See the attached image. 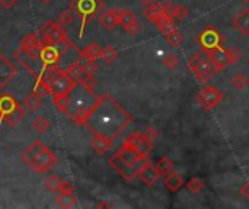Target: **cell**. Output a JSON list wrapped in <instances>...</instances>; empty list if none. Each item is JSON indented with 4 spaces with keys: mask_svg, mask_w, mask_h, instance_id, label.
<instances>
[{
    "mask_svg": "<svg viewBox=\"0 0 249 209\" xmlns=\"http://www.w3.org/2000/svg\"><path fill=\"white\" fill-rule=\"evenodd\" d=\"M133 121L130 113L109 95H101L96 105L86 116L83 127L92 134L117 138Z\"/></svg>",
    "mask_w": 249,
    "mask_h": 209,
    "instance_id": "6da1fadb",
    "label": "cell"
},
{
    "mask_svg": "<svg viewBox=\"0 0 249 209\" xmlns=\"http://www.w3.org/2000/svg\"><path fill=\"white\" fill-rule=\"evenodd\" d=\"M77 84V81L74 79H71L67 71L60 70L57 65L55 67H50L45 71L39 73L36 76V83L34 89H41L42 92L51 95V97H58V96H64L69 95L74 86Z\"/></svg>",
    "mask_w": 249,
    "mask_h": 209,
    "instance_id": "7a4b0ae2",
    "label": "cell"
},
{
    "mask_svg": "<svg viewBox=\"0 0 249 209\" xmlns=\"http://www.w3.org/2000/svg\"><path fill=\"white\" fill-rule=\"evenodd\" d=\"M69 97H70V106H69L67 116L77 125H83L86 116L96 105L99 96L93 93L92 87L83 83H77L74 89L69 93Z\"/></svg>",
    "mask_w": 249,
    "mask_h": 209,
    "instance_id": "3957f363",
    "label": "cell"
},
{
    "mask_svg": "<svg viewBox=\"0 0 249 209\" xmlns=\"http://www.w3.org/2000/svg\"><path fill=\"white\" fill-rule=\"evenodd\" d=\"M187 67L191 70V73L200 83H207L214 74L223 70L210 55L203 51L190 57L187 61Z\"/></svg>",
    "mask_w": 249,
    "mask_h": 209,
    "instance_id": "277c9868",
    "label": "cell"
},
{
    "mask_svg": "<svg viewBox=\"0 0 249 209\" xmlns=\"http://www.w3.org/2000/svg\"><path fill=\"white\" fill-rule=\"evenodd\" d=\"M25 116V108L10 95L0 93V128L3 124L13 128Z\"/></svg>",
    "mask_w": 249,
    "mask_h": 209,
    "instance_id": "5b68a950",
    "label": "cell"
},
{
    "mask_svg": "<svg viewBox=\"0 0 249 209\" xmlns=\"http://www.w3.org/2000/svg\"><path fill=\"white\" fill-rule=\"evenodd\" d=\"M70 9L80 17V29H79V38L83 36L86 25L90 19H93L98 13L104 9L102 0H73Z\"/></svg>",
    "mask_w": 249,
    "mask_h": 209,
    "instance_id": "8992f818",
    "label": "cell"
},
{
    "mask_svg": "<svg viewBox=\"0 0 249 209\" xmlns=\"http://www.w3.org/2000/svg\"><path fill=\"white\" fill-rule=\"evenodd\" d=\"M197 41L201 47V51H214V49L223 48V45H222L223 36L213 26H207L203 32H200Z\"/></svg>",
    "mask_w": 249,
    "mask_h": 209,
    "instance_id": "52a82bcc",
    "label": "cell"
},
{
    "mask_svg": "<svg viewBox=\"0 0 249 209\" xmlns=\"http://www.w3.org/2000/svg\"><path fill=\"white\" fill-rule=\"evenodd\" d=\"M108 164H109V167H111L112 170H115L125 182H133V180L137 177V167H134V166H131L130 163H127V161L121 157V154H120L118 151L114 153V154L109 157Z\"/></svg>",
    "mask_w": 249,
    "mask_h": 209,
    "instance_id": "ba28073f",
    "label": "cell"
},
{
    "mask_svg": "<svg viewBox=\"0 0 249 209\" xmlns=\"http://www.w3.org/2000/svg\"><path fill=\"white\" fill-rule=\"evenodd\" d=\"M61 57L63 54L57 45H41L39 52H38V63L41 64L39 73L45 71L50 67H55Z\"/></svg>",
    "mask_w": 249,
    "mask_h": 209,
    "instance_id": "9c48e42d",
    "label": "cell"
},
{
    "mask_svg": "<svg viewBox=\"0 0 249 209\" xmlns=\"http://www.w3.org/2000/svg\"><path fill=\"white\" fill-rule=\"evenodd\" d=\"M121 147L128 148V150H133V151H136L137 154H140L142 157L147 159V156H149V154L152 153V150H153V143L147 141V140L143 137V134L134 132V134H131V135L123 143Z\"/></svg>",
    "mask_w": 249,
    "mask_h": 209,
    "instance_id": "30bf717a",
    "label": "cell"
},
{
    "mask_svg": "<svg viewBox=\"0 0 249 209\" xmlns=\"http://www.w3.org/2000/svg\"><path fill=\"white\" fill-rule=\"evenodd\" d=\"M200 105L206 109V111H213L216 106H219L223 99H225V95L214 86H206L197 96Z\"/></svg>",
    "mask_w": 249,
    "mask_h": 209,
    "instance_id": "8fae6325",
    "label": "cell"
},
{
    "mask_svg": "<svg viewBox=\"0 0 249 209\" xmlns=\"http://www.w3.org/2000/svg\"><path fill=\"white\" fill-rule=\"evenodd\" d=\"M58 163L57 156L48 150L47 147L36 156V159L29 164V167L35 172V173H48L51 169H54Z\"/></svg>",
    "mask_w": 249,
    "mask_h": 209,
    "instance_id": "7c38bea8",
    "label": "cell"
},
{
    "mask_svg": "<svg viewBox=\"0 0 249 209\" xmlns=\"http://www.w3.org/2000/svg\"><path fill=\"white\" fill-rule=\"evenodd\" d=\"M137 177L139 180L144 185V186H153L158 179L160 177L156 166H153L149 160H146L144 163H142L137 169Z\"/></svg>",
    "mask_w": 249,
    "mask_h": 209,
    "instance_id": "4fadbf2b",
    "label": "cell"
},
{
    "mask_svg": "<svg viewBox=\"0 0 249 209\" xmlns=\"http://www.w3.org/2000/svg\"><path fill=\"white\" fill-rule=\"evenodd\" d=\"M118 25H121V28L130 33L131 36H136L140 32V22L137 20L136 15L130 10V9H121L120 10V22Z\"/></svg>",
    "mask_w": 249,
    "mask_h": 209,
    "instance_id": "5bb4252c",
    "label": "cell"
},
{
    "mask_svg": "<svg viewBox=\"0 0 249 209\" xmlns=\"http://www.w3.org/2000/svg\"><path fill=\"white\" fill-rule=\"evenodd\" d=\"M15 76H16L15 65L0 51V92L15 79Z\"/></svg>",
    "mask_w": 249,
    "mask_h": 209,
    "instance_id": "9a60e30c",
    "label": "cell"
},
{
    "mask_svg": "<svg viewBox=\"0 0 249 209\" xmlns=\"http://www.w3.org/2000/svg\"><path fill=\"white\" fill-rule=\"evenodd\" d=\"M120 10L118 7H112V9H107V10H102L101 15H99V25L107 29V31H112L115 29V26L118 25L120 22Z\"/></svg>",
    "mask_w": 249,
    "mask_h": 209,
    "instance_id": "2e32d148",
    "label": "cell"
},
{
    "mask_svg": "<svg viewBox=\"0 0 249 209\" xmlns=\"http://www.w3.org/2000/svg\"><path fill=\"white\" fill-rule=\"evenodd\" d=\"M89 145H90V148H92L96 154L102 156V154L108 153V151L114 147V138L107 137V135L93 134V138L90 140Z\"/></svg>",
    "mask_w": 249,
    "mask_h": 209,
    "instance_id": "e0dca14e",
    "label": "cell"
},
{
    "mask_svg": "<svg viewBox=\"0 0 249 209\" xmlns=\"http://www.w3.org/2000/svg\"><path fill=\"white\" fill-rule=\"evenodd\" d=\"M66 39H69V38H67V33H66V29L61 28V26L58 25V22H54V25H53V28L48 31V33H47V36H45L42 45H60V44H63Z\"/></svg>",
    "mask_w": 249,
    "mask_h": 209,
    "instance_id": "ac0fdd59",
    "label": "cell"
},
{
    "mask_svg": "<svg viewBox=\"0 0 249 209\" xmlns=\"http://www.w3.org/2000/svg\"><path fill=\"white\" fill-rule=\"evenodd\" d=\"M232 23H233L235 29H236L241 35L248 36L249 35V9H241V10L235 15V17H233Z\"/></svg>",
    "mask_w": 249,
    "mask_h": 209,
    "instance_id": "d6986e66",
    "label": "cell"
},
{
    "mask_svg": "<svg viewBox=\"0 0 249 209\" xmlns=\"http://www.w3.org/2000/svg\"><path fill=\"white\" fill-rule=\"evenodd\" d=\"M44 148H45V145L42 144V141H41V140H35V141H34V143H32V144H31V145H29V147L22 153V157H20V159H22V161H23L25 164H28V166H29V164L36 159V156H38Z\"/></svg>",
    "mask_w": 249,
    "mask_h": 209,
    "instance_id": "ffe728a7",
    "label": "cell"
},
{
    "mask_svg": "<svg viewBox=\"0 0 249 209\" xmlns=\"http://www.w3.org/2000/svg\"><path fill=\"white\" fill-rule=\"evenodd\" d=\"M165 13H168V12H166L163 3H155V4H152V6H149V7H144V10H143V16H144L149 22H152V23H155V25H156V22L160 19V16L165 15Z\"/></svg>",
    "mask_w": 249,
    "mask_h": 209,
    "instance_id": "44dd1931",
    "label": "cell"
},
{
    "mask_svg": "<svg viewBox=\"0 0 249 209\" xmlns=\"http://www.w3.org/2000/svg\"><path fill=\"white\" fill-rule=\"evenodd\" d=\"M42 105V92L41 89H34L31 92V95H28V97L25 99L23 102V108L28 111V112H36Z\"/></svg>",
    "mask_w": 249,
    "mask_h": 209,
    "instance_id": "7402d4cb",
    "label": "cell"
},
{
    "mask_svg": "<svg viewBox=\"0 0 249 209\" xmlns=\"http://www.w3.org/2000/svg\"><path fill=\"white\" fill-rule=\"evenodd\" d=\"M163 186H165V189H166L168 192L177 193V192H179V189L184 186V179H182V176H179L178 173L172 172V173H169V175L165 176V179H163Z\"/></svg>",
    "mask_w": 249,
    "mask_h": 209,
    "instance_id": "603a6c76",
    "label": "cell"
},
{
    "mask_svg": "<svg viewBox=\"0 0 249 209\" xmlns=\"http://www.w3.org/2000/svg\"><path fill=\"white\" fill-rule=\"evenodd\" d=\"M163 4H165L166 12H168L175 20L182 22V20H185V19L188 17V15H190V10H188L185 6H182V4H172V3H163Z\"/></svg>",
    "mask_w": 249,
    "mask_h": 209,
    "instance_id": "cb8c5ba5",
    "label": "cell"
},
{
    "mask_svg": "<svg viewBox=\"0 0 249 209\" xmlns=\"http://www.w3.org/2000/svg\"><path fill=\"white\" fill-rule=\"evenodd\" d=\"M156 26L158 29L163 33V35H168L174 31H177V23H175V19L169 15V13H165L160 16V19L156 22Z\"/></svg>",
    "mask_w": 249,
    "mask_h": 209,
    "instance_id": "d4e9b609",
    "label": "cell"
},
{
    "mask_svg": "<svg viewBox=\"0 0 249 209\" xmlns=\"http://www.w3.org/2000/svg\"><path fill=\"white\" fill-rule=\"evenodd\" d=\"M80 57L95 63L96 60L102 58V47L99 44H90L80 51Z\"/></svg>",
    "mask_w": 249,
    "mask_h": 209,
    "instance_id": "484cf974",
    "label": "cell"
},
{
    "mask_svg": "<svg viewBox=\"0 0 249 209\" xmlns=\"http://www.w3.org/2000/svg\"><path fill=\"white\" fill-rule=\"evenodd\" d=\"M55 202L61 208H73L77 204V196L74 195V192H60L57 193Z\"/></svg>",
    "mask_w": 249,
    "mask_h": 209,
    "instance_id": "4316f807",
    "label": "cell"
},
{
    "mask_svg": "<svg viewBox=\"0 0 249 209\" xmlns=\"http://www.w3.org/2000/svg\"><path fill=\"white\" fill-rule=\"evenodd\" d=\"M156 169H158L159 175L165 177L166 175L175 172V163L171 159H168V157H160L158 160V163H156Z\"/></svg>",
    "mask_w": 249,
    "mask_h": 209,
    "instance_id": "83f0119b",
    "label": "cell"
},
{
    "mask_svg": "<svg viewBox=\"0 0 249 209\" xmlns=\"http://www.w3.org/2000/svg\"><path fill=\"white\" fill-rule=\"evenodd\" d=\"M61 183H63V179H60L57 175H51L45 179L44 182V188L51 192V193H58L60 188H61Z\"/></svg>",
    "mask_w": 249,
    "mask_h": 209,
    "instance_id": "f1b7e54d",
    "label": "cell"
},
{
    "mask_svg": "<svg viewBox=\"0 0 249 209\" xmlns=\"http://www.w3.org/2000/svg\"><path fill=\"white\" fill-rule=\"evenodd\" d=\"M204 188H206V183L200 176H194L187 182V189L191 193H200V192L204 191Z\"/></svg>",
    "mask_w": 249,
    "mask_h": 209,
    "instance_id": "f546056e",
    "label": "cell"
},
{
    "mask_svg": "<svg viewBox=\"0 0 249 209\" xmlns=\"http://www.w3.org/2000/svg\"><path fill=\"white\" fill-rule=\"evenodd\" d=\"M32 128H34V131L38 132V134H45V132L51 128V122H50L47 118H44V116H38V118L32 122Z\"/></svg>",
    "mask_w": 249,
    "mask_h": 209,
    "instance_id": "4dcf8cb0",
    "label": "cell"
},
{
    "mask_svg": "<svg viewBox=\"0 0 249 209\" xmlns=\"http://www.w3.org/2000/svg\"><path fill=\"white\" fill-rule=\"evenodd\" d=\"M165 39H166V42L171 44L172 47H178V45H181V44L184 42V35L177 29V31H174V32H171V33L165 35Z\"/></svg>",
    "mask_w": 249,
    "mask_h": 209,
    "instance_id": "1f68e13d",
    "label": "cell"
},
{
    "mask_svg": "<svg viewBox=\"0 0 249 209\" xmlns=\"http://www.w3.org/2000/svg\"><path fill=\"white\" fill-rule=\"evenodd\" d=\"M117 58H118V51L114 47L108 45L102 48V60H105L107 63H114Z\"/></svg>",
    "mask_w": 249,
    "mask_h": 209,
    "instance_id": "d6a6232c",
    "label": "cell"
},
{
    "mask_svg": "<svg viewBox=\"0 0 249 209\" xmlns=\"http://www.w3.org/2000/svg\"><path fill=\"white\" fill-rule=\"evenodd\" d=\"M241 58H242V52L238 48H229V49H226V61H228V65L238 63Z\"/></svg>",
    "mask_w": 249,
    "mask_h": 209,
    "instance_id": "836d02e7",
    "label": "cell"
},
{
    "mask_svg": "<svg viewBox=\"0 0 249 209\" xmlns=\"http://www.w3.org/2000/svg\"><path fill=\"white\" fill-rule=\"evenodd\" d=\"M163 65L169 70H175L179 65V57L174 52H169L165 58H163Z\"/></svg>",
    "mask_w": 249,
    "mask_h": 209,
    "instance_id": "e575fe53",
    "label": "cell"
},
{
    "mask_svg": "<svg viewBox=\"0 0 249 209\" xmlns=\"http://www.w3.org/2000/svg\"><path fill=\"white\" fill-rule=\"evenodd\" d=\"M232 83H233V86L236 87V89H245L247 86H248L249 83V79L244 74V73H238V74H235L233 76V79H232Z\"/></svg>",
    "mask_w": 249,
    "mask_h": 209,
    "instance_id": "d590c367",
    "label": "cell"
},
{
    "mask_svg": "<svg viewBox=\"0 0 249 209\" xmlns=\"http://www.w3.org/2000/svg\"><path fill=\"white\" fill-rule=\"evenodd\" d=\"M71 19H73V10H71V9H67V10H64V12L60 15V17H58V25H60L61 28L67 29V26L71 23Z\"/></svg>",
    "mask_w": 249,
    "mask_h": 209,
    "instance_id": "8d00e7d4",
    "label": "cell"
},
{
    "mask_svg": "<svg viewBox=\"0 0 249 209\" xmlns=\"http://www.w3.org/2000/svg\"><path fill=\"white\" fill-rule=\"evenodd\" d=\"M53 25H54V20H47L39 29H38V32H35L36 33V38L39 39V42H41V45H42V42H44V39H45V36H47V33H48V31L53 28Z\"/></svg>",
    "mask_w": 249,
    "mask_h": 209,
    "instance_id": "74e56055",
    "label": "cell"
},
{
    "mask_svg": "<svg viewBox=\"0 0 249 209\" xmlns=\"http://www.w3.org/2000/svg\"><path fill=\"white\" fill-rule=\"evenodd\" d=\"M143 137L147 140V141H150V143H153L156 138H158V131L153 128V127H149L144 132H143Z\"/></svg>",
    "mask_w": 249,
    "mask_h": 209,
    "instance_id": "f35d334b",
    "label": "cell"
},
{
    "mask_svg": "<svg viewBox=\"0 0 249 209\" xmlns=\"http://www.w3.org/2000/svg\"><path fill=\"white\" fill-rule=\"evenodd\" d=\"M239 193H241V196H242V198H245L247 201H249V182L244 183V185L241 186Z\"/></svg>",
    "mask_w": 249,
    "mask_h": 209,
    "instance_id": "ab89813d",
    "label": "cell"
},
{
    "mask_svg": "<svg viewBox=\"0 0 249 209\" xmlns=\"http://www.w3.org/2000/svg\"><path fill=\"white\" fill-rule=\"evenodd\" d=\"M18 3V0H0V6L3 7H12Z\"/></svg>",
    "mask_w": 249,
    "mask_h": 209,
    "instance_id": "60d3db41",
    "label": "cell"
},
{
    "mask_svg": "<svg viewBox=\"0 0 249 209\" xmlns=\"http://www.w3.org/2000/svg\"><path fill=\"white\" fill-rule=\"evenodd\" d=\"M139 1H140V4H142L143 7H149V6L158 3V0H139Z\"/></svg>",
    "mask_w": 249,
    "mask_h": 209,
    "instance_id": "b9f144b4",
    "label": "cell"
},
{
    "mask_svg": "<svg viewBox=\"0 0 249 209\" xmlns=\"http://www.w3.org/2000/svg\"><path fill=\"white\" fill-rule=\"evenodd\" d=\"M96 207H98V208H109L111 205H109V204H105V202H102V204H98Z\"/></svg>",
    "mask_w": 249,
    "mask_h": 209,
    "instance_id": "7bdbcfd3",
    "label": "cell"
},
{
    "mask_svg": "<svg viewBox=\"0 0 249 209\" xmlns=\"http://www.w3.org/2000/svg\"><path fill=\"white\" fill-rule=\"evenodd\" d=\"M41 1H42V3H50L51 0H41Z\"/></svg>",
    "mask_w": 249,
    "mask_h": 209,
    "instance_id": "ee69618b",
    "label": "cell"
},
{
    "mask_svg": "<svg viewBox=\"0 0 249 209\" xmlns=\"http://www.w3.org/2000/svg\"><path fill=\"white\" fill-rule=\"evenodd\" d=\"M241 1H249V0H241Z\"/></svg>",
    "mask_w": 249,
    "mask_h": 209,
    "instance_id": "f6af8a7d",
    "label": "cell"
}]
</instances>
